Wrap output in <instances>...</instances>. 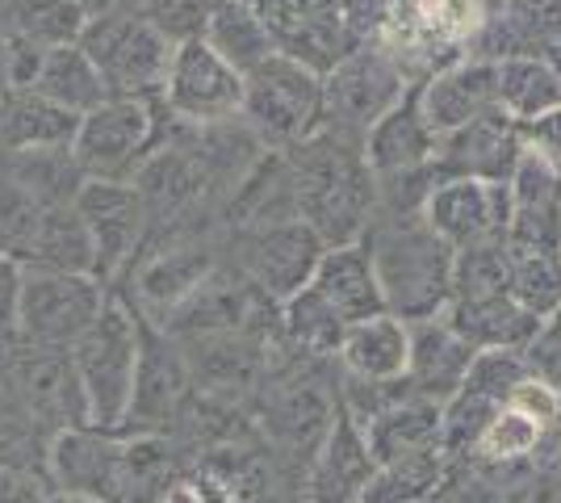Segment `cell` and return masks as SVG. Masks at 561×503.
Returning <instances> with one entry per match:
<instances>
[{
    "mask_svg": "<svg viewBox=\"0 0 561 503\" xmlns=\"http://www.w3.org/2000/svg\"><path fill=\"white\" fill-rule=\"evenodd\" d=\"M294 185V206L306 227L328 243H360L377 218V181L356 139L314 130L306 144L280 151Z\"/></svg>",
    "mask_w": 561,
    "mask_h": 503,
    "instance_id": "cell-1",
    "label": "cell"
},
{
    "mask_svg": "<svg viewBox=\"0 0 561 503\" xmlns=\"http://www.w3.org/2000/svg\"><path fill=\"white\" fill-rule=\"evenodd\" d=\"M386 315L402 323L440 319L453 302V248L423 215H377L365 231Z\"/></svg>",
    "mask_w": 561,
    "mask_h": 503,
    "instance_id": "cell-2",
    "label": "cell"
},
{
    "mask_svg": "<svg viewBox=\"0 0 561 503\" xmlns=\"http://www.w3.org/2000/svg\"><path fill=\"white\" fill-rule=\"evenodd\" d=\"M302 365L306 357H294L289 365L273 357L268 378L256 390V428L280 461L302 466L306 475V466L319 457L340 420V399L319 374Z\"/></svg>",
    "mask_w": 561,
    "mask_h": 503,
    "instance_id": "cell-3",
    "label": "cell"
},
{
    "mask_svg": "<svg viewBox=\"0 0 561 503\" xmlns=\"http://www.w3.org/2000/svg\"><path fill=\"white\" fill-rule=\"evenodd\" d=\"M139 344L142 319L110 289V302H105L101 319L68 348L71 365H76V378H80L84 399H89L93 428H126V411H130V395H135V374H139Z\"/></svg>",
    "mask_w": 561,
    "mask_h": 503,
    "instance_id": "cell-4",
    "label": "cell"
},
{
    "mask_svg": "<svg viewBox=\"0 0 561 503\" xmlns=\"http://www.w3.org/2000/svg\"><path fill=\"white\" fill-rule=\"evenodd\" d=\"M80 50L96 64L110 96H130V101H156L164 93L168 64H172V43L156 25L142 18L139 4H114L105 13H93Z\"/></svg>",
    "mask_w": 561,
    "mask_h": 503,
    "instance_id": "cell-5",
    "label": "cell"
},
{
    "mask_svg": "<svg viewBox=\"0 0 561 503\" xmlns=\"http://www.w3.org/2000/svg\"><path fill=\"white\" fill-rule=\"evenodd\" d=\"M218 264H222V231L160 236V240H147L139 261L130 264L110 289L139 319L164 328L168 315L176 311L185 298H193V289L202 286Z\"/></svg>",
    "mask_w": 561,
    "mask_h": 503,
    "instance_id": "cell-6",
    "label": "cell"
},
{
    "mask_svg": "<svg viewBox=\"0 0 561 503\" xmlns=\"http://www.w3.org/2000/svg\"><path fill=\"white\" fill-rule=\"evenodd\" d=\"M243 126L264 151H289L323 126V76L273 50L260 68L243 76Z\"/></svg>",
    "mask_w": 561,
    "mask_h": 503,
    "instance_id": "cell-7",
    "label": "cell"
},
{
    "mask_svg": "<svg viewBox=\"0 0 561 503\" xmlns=\"http://www.w3.org/2000/svg\"><path fill=\"white\" fill-rule=\"evenodd\" d=\"M415 80L402 72L390 50L365 38L323 76V130L344 139H365L394 110Z\"/></svg>",
    "mask_w": 561,
    "mask_h": 503,
    "instance_id": "cell-8",
    "label": "cell"
},
{
    "mask_svg": "<svg viewBox=\"0 0 561 503\" xmlns=\"http://www.w3.org/2000/svg\"><path fill=\"white\" fill-rule=\"evenodd\" d=\"M323 252H328V243L319 240L302 218L222 231V256H227L268 302H285V298H294L298 289L310 286V277H314V268L323 261Z\"/></svg>",
    "mask_w": 561,
    "mask_h": 503,
    "instance_id": "cell-9",
    "label": "cell"
},
{
    "mask_svg": "<svg viewBox=\"0 0 561 503\" xmlns=\"http://www.w3.org/2000/svg\"><path fill=\"white\" fill-rule=\"evenodd\" d=\"M110 302V286L93 273L22 268L18 335L38 348H71Z\"/></svg>",
    "mask_w": 561,
    "mask_h": 503,
    "instance_id": "cell-10",
    "label": "cell"
},
{
    "mask_svg": "<svg viewBox=\"0 0 561 503\" xmlns=\"http://www.w3.org/2000/svg\"><path fill=\"white\" fill-rule=\"evenodd\" d=\"M156 101L110 96L84 114L71 139V156L84 172V181H135L142 160L156 151Z\"/></svg>",
    "mask_w": 561,
    "mask_h": 503,
    "instance_id": "cell-11",
    "label": "cell"
},
{
    "mask_svg": "<svg viewBox=\"0 0 561 503\" xmlns=\"http://www.w3.org/2000/svg\"><path fill=\"white\" fill-rule=\"evenodd\" d=\"M160 101H164V110L176 122L206 130V126L239 118V110H243V76L234 72L206 38H193V43H181L172 50Z\"/></svg>",
    "mask_w": 561,
    "mask_h": 503,
    "instance_id": "cell-12",
    "label": "cell"
},
{
    "mask_svg": "<svg viewBox=\"0 0 561 503\" xmlns=\"http://www.w3.org/2000/svg\"><path fill=\"white\" fill-rule=\"evenodd\" d=\"M4 390L18 395L50 432L93 428L89 399L76 378L68 348H38L18 335V344L9 348V361H4Z\"/></svg>",
    "mask_w": 561,
    "mask_h": 503,
    "instance_id": "cell-13",
    "label": "cell"
},
{
    "mask_svg": "<svg viewBox=\"0 0 561 503\" xmlns=\"http://www.w3.org/2000/svg\"><path fill=\"white\" fill-rule=\"evenodd\" d=\"M76 215L84 218L96 248V277L114 286L139 261L151 240V215L130 181H89L76 197Z\"/></svg>",
    "mask_w": 561,
    "mask_h": 503,
    "instance_id": "cell-14",
    "label": "cell"
},
{
    "mask_svg": "<svg viewBox=\"0 0 561 503\" xmlns=\"http://www.w3.org/2000/svg\"><path fill=\"white\" fill-rule=\"evenodd\" d=\"M427 227L440 240L461 252L473 243L507 240V222H512V193L507 185H491V181H466V176H448L440 181L427 206H423Z\"/></svg>",
    "mask_w": 561,
    "mask_h": 503,
    "instance_id": "cell-15",
    "label": "cell"
},
{
    "mask_svg": "<svg viewBox=\"0 0 561 503\" xmlns=\"http://www.w3.org/2000/svg\"><path fill=\"white\" fill-rule=\"evenodd\" d=\"M188 395H193V382H188L185 357H181L176 340L142 319L139 374H135V395H130L122 436H130V432H168L176 424L181 408L188 403Z\"/></svg>",
    "mask_w": 561,
    "mask_h": 503,
    "instance_id": "cell-16",
    "label": "cell"
},
{
    "mask_svg": "<svg viewBox=\"0 0 561 503\" xmlns=\"http://www.w3.org/2000/svg\"><path fill=\"white\" fill-rule=\"evenodd\" d=\"M50 487L59 495L96 503H126L122 432L68 428L50 445Z\"/></svg>",
    "mask_w": 561,
    "mask_h": 503,
    "instance_id": "cell-17",
    "label": "cell"
},
{
    "mask_svg": "<svg viewBox=\"0 0 561 503\" xmlns=\"http://www.w3.org/2000/svg\"><path fill=\"white\" fill-rule=\"evenodd\" d=\"M524 156V139H519V126H515L499 105L491 114L473 118L469 126L445 135L436 144V176H466V181H491V185H507V176L515 172Z\"/></svg>",
    "mask_w": 561,
    "mask_h": 503,
    "instance_id": "cell-18",
    "label": "cell"
},
{
    "mask_svg": "<svg viewBox=\"0 0 561 503\" xmlns=\"http://www.w3.org/2000/svg\"><path fill=\"white\" fill-rule=\"evenodd\" d=\"M420 105L436 139H445L453 130L469 126L473 118L491 114L499 105L494 64L482 55H461L445 68H436L432 76L420 80Z\"/></svg>",
    "mask_w": 561,
    "mask_h": 503,
    "instance_id": "cell-19",
    "label": "cell"
},
{
    "mask_svg": "<svg viewBox=\"0 0 561 503\" xmlns=\"http://www.w3.org/2000/svg\"><path fill=\"white\" fill-rule=\"evenodd\" d=\"M377 461L365 445V432L340 411L335 428L319 457L302 475V503H365V487L374 479Z\"/></svg>",
    "mask_w": 561,
    "mask_h": 503,
    "instance_id": "cell-20",
    "label": "cell"
},
{
    "mask_svg": "<svg viewBox=\"0 0 561 503\" xmlns=\"http://www.w3.org/2000/svg\"><path fill=\"white\" fill-rule=\"evenodd\" d=\"M436 144L440 139L432 135V126L423 118L420 84H411L394 110L360 139V156H365V164L374 172V181H386V176H398V172L432 168Z\"/></svg>",
    "mask_w": 561,
    "mask_h": 503,
    "instance_id": "cell-21",
    "label": "cell"
},
{
    "mask_svg": "<svg viewBox=\"0 0 561 503\" xmlns=\"http://www.w3.org/2000/svg\"><path fill=\"white\" fill-rule=\"evenodd\" d=\"M478 357V348H469L461 335L448 328L445 319H423L411 323V361H407V382L411 390L445 408L448 399L466 386L469 365Z\"/></svg>",
    "mask_w": 561,
    "mask_h": 503,
    "instance_id": "cell-22",
    "label": "cell"
},
{
    "mask_svg": "<svg viewBox=\"0 0 561 503\" xmlns=\"http://www.w3.org/2000/svg\"><path fill=\"white\" fill-rule=\"evenodd\" d=\"M440 319L466 340L469 348H478V353H491V348L528 353L540 340V332H545V323H540L537 315H528L515 298H507V294H499V298H478V302L453 298Z\"/></svg>",
    "mask_w": 561,
    "mask_h": 503,
    "instance_id": "cell-23",
    "label": "cell"
},
{
    "mask_svg": "<svg viewBox=\"0 0 561 503\" xmlns=\"http://www.w3.org/2000/svg\"><path fill=\"white\" fill-rule=\"evenodd\" d=\"M407 361H411V323H402L398 315H374L352 323L335 353L340 374L360 382H398L407 378Z\"/></svg>",
    "mask_w": 561,
    "mask_h": 503,
    "instance_id": "cell-24",
    "label": "cell"
},
{
    "mask_svg": "<svg viewBox=\"0 0 561 503\" xmlns=\"http://www.w3.org/2000/svg\"><path fill=\"white\" fill-rule=\"evenodd\" d=\"M310 286L323 294V302H331L335 315H340L348 328L360 323V319L386 315L381 286H377L374 261H369V248H365V243L328 248L319 268H314V277H310Z\"/></svg>",
    "mask_w": 561,
    "mask_h": 503,
    "instance_id": "cell-25",
    "label": "cell"
},
{
    "mask_svg": "<svg viewBox=\"0 0 561 503\" xmlns=\"http://www.w3.org/2000/svg\"><path fill=\"white\" fill-rule=\"evenodd\" d=\"M0 176L9 185L38 202L43 210H59V206H76L80 190L89 185L84 172L76 164L71 147H43V151H4L0 156Z\"/></svg>",
    "mask_w": 561,
    "mask_h": 503,
    "instance_id": "cell-26",
    "label": "cell"
},
{
    "mask_svg": "<svg viewBox=\"0 0 561 503\" xmlns=\"http://www.w3.org/2000/svg\"><path fill=\"white\" fill-rule=\"evenodd\" d=\"M89 18L80 0H0V38L38 50L76 47Z\"/></svg>",
    "mask_w": 561,
    "mask_h": 503,
    "instance_id": "cell-27",
    "label": "cell"
},
{
    "mask_svg": "<svg viewBox=\"0 0 561 503\" xmlns=\"http://www.w3.org/2000/svg\"><path fill=\"white\" fill-rule=\"evenodd\" d=\"M494 89L499 110L524 126L561 105V68L545 55H512L494 64Z\"/></svg>",
    "mask_w": 561,
    "mask_h": 503,
    "instance_id": "cell-28",
    "label": "cell"
},
{
    "mask_svg": "<svg viewBox=\"0 0 561 503\" xmlns=\"http://www.w3.org/2000/svg\"><path fill=\"white\" fill-rule=\"evenodd\" d=\"M80 118L50 105L38 93L0 96V156L4 151H43V147H71Z\"/></svg>",
    "mask_w": 561,
    "mask_h": 503,
    "instance_id": "cell-29",
    "label": "cell"
},
{
    "mask_svg": "<svg viewBox=\"0 0 561 503\" xmlns=\"http://www.w3.org/2000/svg\"><path fill=\"white\" fill-rule=\"evenodd\" d=\"M277 323L285 348L306 361H335L344 332H348V323L335 315L331 302H323V294L314 286L298 289L294 298L277 302Z\"/></svg>",
    "mask_w": 561,
    "mask_h": 503,
    "instance_id": "cell-30",
    "label": "cell"
},
{
    "mask_svg": "<svg viewBox=\"0 0 561 503\" xmlns=\"http://www.w3.org/2000/svg\"><path fill=\"white\" fill-rule=\"evenodd\" d=\"M22 268H50V273H93L96 277V248L93 236L84 227V218L76 215V206L43 210L38 231L25 248Z\"/></svg>",
    "mask_w": 561,
    "mask_h": 503,
    "instance_id": "cell-31",
    "label": "cell"
},
{
    "mask_svg": "<svg viewBox=\"0 0 561 503\" xmlns=\"http://www.w3.org/2000/svg\"><path fill=\"white\" fill-rule=\"evenodd\" d=\"M360 432H365V445L377 466L390 457L415 454V449H436L440 445V408L420 395H407L390 411L369 420Z\"/></svg>",
    "mask_w": 561,
    "mask_h": 503,
    "instance_id": "cell-32",
    "label": "cell"
},
{
    "mask_svg": "<svg viewBox=\"0 0 561 503\" xmlns=\"http://www.w3.org/2000/svg\"><path fill=\"white\" fill-rule=\"evenodd\" d=\"M30 93L47 96L50 105H59V110H68L76 118H84V114H93L96 105H105L110 93H105V80L96 72V64L76 47H55L47 50V59H43V72L34 80V89Z\"/></svg>",
    "mask_w": 561,
    "mask_h": 503,
    "instance_id": "cell-33",
    "label": "cell"
},
{
    "mask_svg": "<svg viewBox=\"0 0 561 503\" xmlns=\"http://www.w3.org/2000/svg\"><path fill=\"white\" fill-rule=\"evenodd\" d=\"M202 38H206L239 76H248L252 68H260V64L277 50L252 0H218Z\"/></svg>",
    "mask_w": 561,
    "mask_h": 503,
    "instance_id": "cell-34",
    "label": "cell"
},
{
    "mask_svg": "<svg viewBox=\"0 0 561 503\" xmlns=\"http://www.w3.org/2000/svg\"><path fill=\"white\" fill-rule=\"evenodd\" d=\"M59 432H50L18 395L0 386V470H18L50 482V445Z\"/></svg>",
    "mask_w": 561,
    "mask_h": 503,
    "instance_id": "cell-35",
    "label": "cell"
},
{
    "mask_svg": "<svg viewBox=\"0 0 561 503\" xmlns=\"http://www.w3.org/2000/svg\"><path fill=\"white\" fill-rule=\"evenodd\" d=\"M448 479L445 449H415L381 461L365 487V503H427Z\"/></svg>",
    "mask_w": 561,
    "mask_h": 503,
    "instance_id": "cell-36",
    "label": "cell"
},
{
    "mask_svg": "<svg viewBox=\"0 0 561 503\" xmlns=\"http://www.w3.org/2000/svg\"><path fill=\"white\" fill-rule=\"evenodd\" d=\"M549 432L540 428L533 415H524L519 408H499L486 432L478 436L473 454H469L466 466H478V470H515V466H528L537 461L540 445H545Z\"/></svg>",
    "mask_w": 561,
    "mask_h": 503,
    "instance_id": "cell-37",
    "label": "cell"
},
{
    "mask_svg": "<svg viewBox=\"0 0 561 503\" xmlns=\"http://www.w3.org/2000/svg\"><path fill=\"white\" fill-rule=\"evenodd\" d=\"M512 282V248L507 240L473 243L453 256V298L478 302V298H499Z\"/></svg>",
    "mask_w": 561,
    "mask_h": 503,
    "instance_id": "cell-38",
    "label": "cell"
},
{
    "mask_svg": "<svg viewBox=\"0 0 561 503\" xmlns=\"http://www.w3.org/2000/svg\"><path fill=\"white\" fill-rule=\"evenodd\" d=\"M503 403H494L491 395L473 390V386H461L445 408H440V449H445L448 461H469L478 436L486 432L494 415H499Z\"/></svg>",
    "mask_w": 561,
    "mask_h": 503,
    "instance_id": "cell-39",
    "label": "cell"
},
{
    "mask_svg": "<svg viewBox=\"0 0 561 503\" xmlns=\"http://www.w3.org/2000/svg\"><path fill=\"white\" fill-rule=\"evenodd\" d=\"M507 298H515L540 323L561 307V256H540V252H512V282Z\"/></svg>",
    "mask_w": 561,
    "mask_h": 503,
    "instance_id": "cell-40",
    "label": "cell"
},
{
    "mask_svg": "<svg viewBox=\"0 0 561 503\" xmlns=\"http://www.w3.org/2000/svg\"><path fill=\"white\" fill-rule=\"evenodd\" d=\"M507 193L512 210H561V172L545 156L524 147L519 164L507 176Z\"/></svg>",
    "mask_w": 561,
    "mask_h": 503,
    "instance_id": "cell-41",
    "label": "cell"
},
{
    "mask_svg": "<svg viewBox=\"0 0 561 503\" xmlns=\"http://www.w3.org/2000/svg\"><path fill=\"white\" fill-rule=\"evenodd\" d=\"M533 378V361L528 353H512V348H491V353H478L473 365H469L466 386L491 395L494 403L507 408V399L515 395V386H524Z\"/></svg>",
    "mask_w": 561,
    "mask_h": 503,
    "instance_id": "cell-42",
    "label": "cell"
},
{
    "mask_svg": "<svg viewBox=\"0 0 561 503\" xmlns=\"http://www.w3.org/2000/svg\"><path fill=\"white\" fill-rule=\"evenodd\" d=\"M214 4L218 0H142V18L164 34L172 47L181 43H193L206 34V22H210Z\"/></svg>",
    "mask_w": 561,
    "mask_h": 503,
    "instance_id": "cell-43",
    "label": "cell"
},
{
    "mask_svg": "<svg viewBox=\"0 0 561 503\" xmlns=\"http://www.w3.org/2000/svg\"><path fill=\"white\" fill-rule=\"evenodd\" d=\"M432 503H503V487L491 475H482L478 466L448 461V479L440 482Z\"/></svg>",
    "mask_w": 561,
    "mask_h": 503,
    "instance_id": "cell-44",
    "label": "cell"
},
{
    "mask_svg": "<svg viewBox=\"0 0 561 503\" xmlns=\"http://www.w3.org/2000/svg\"><path fill=\"white\" fill-rule=\"evenodd\" d=\"M503 503H561L558 466H524L512 479H499Z\"/></svg>",
    "mask_w": 561,
    "mask_h": 503,
    "instance_id": "cell-45",
    "label": "cell"
},
{
    "mask_svg": "<svg viewBox=\"0 0 561 503\" xmlns=\"http://www.w3.org/2000/svg\"><path fill=\"white\" fill-rule=\"evenodd\" d=\"M507 408H519L524 415H533L545 432H553L561 424V399L540 382L537 374H533L524 386H515V395L507 399Z\"/></svg>",
    "mask_w": 561,
    "mask_h": 503,
    "instance_id": "cell-46",
    "label": "cell"
},
{
    "mask_svg": "<svg viewBox=\"0 0 561 503\" xmlns=\"http://www.w3.org/2000/svg\"><path fill=\"white\" fill-rule=\"evenodd\" d=\"M519 139H524L528 151L545 156V160L561 172V105L549 110V114H540V118L524 122V126H519Z\"/></svg>",
    "mask_w": 561,
    "mask_h": 503,
    "instance_id": "cell-47",
    "label": "cell"
},
{
    "mask_svg": "<svg viewBox=\"0 0 561 503\" xmlns=\"http://www.w3.org/2000/svg\"><path fill=\"white\" fill-rule=\"evenodd\" d=\"M18 302H22V268L0 256V340H18Z\"/></svg>",
    "mask_w": 561,
    "mask_h": 503,
    "instance_id": "cell-48",
    "label": "cell"
},
{
    "mask_svg": "<svg viewBox=\"0 0 561 503\" xmlns=\"http://www.w3.org/2000/svg\"><path fill=\"white\" fill-rule=\"evenodd\" d=\"M0 503H50V482L18 470H0Z\"/></svg>",
    "mask_w": 561,
    "mask_h": 503,
    "instance_id": "cell-49",
    "label": "cell"
},
{
    "mask_svg": "<svg viewBox=\"0 0 561 503\" xmlns=\"http://www.w3.org/2000/svg\"><path fill=\"white\" fill-rule=\"evenodd\" d=\"M528 361H533V374H537L540 382L549 386V390L561 399V348H558V344H545V340H537V344L528 348Z\"/></svg>",
    "mask_w": 561,
    "mask_h": 503,
    "instance_id": "cell-50",
    "label": "cell"
},
{
    "mask_svg": "<svg viewBox=\"0 0 561 503\" xmlns=\"http://www.w3.org/2000/svg\"><path fill=\"white\" fill-rule=\"evenodd\" d=\"M540 340H545V344H558V348H561V307L545 319V332H540Z\"/></svg>",
    "mask_w": 561,
    "mask_h": 503,
    "instance_id": "cell-51",
    "label": "cell"
},
{
    "mask_svg": "<svg viewBox=\"0 0 561 503\" xmlns=\"http://www.w3.org/2000/svg\"><path fill=\"white\" fill-rule=\"evenodd\" d=\"M9 93V43L0 38V96Z\"/></svg>",
    "mask_w": 561,
    "mask_h": 503,
    "instance_id": "cell-52",
    "label": "cell"
},
{
    "mask_svg": "<svg viewBox=\"0 0 561 503\" xmlns=\"http://www.w3.org/2000/svg\"><path fill=\"white\" fill-rule=\"evenodd\" d=\"M50 503H96V500H76V495H50Z\"/></svg>",
    "mask_w": 561,
    "mask_h": 503,
    "instance_id": "cell-53",
    "label": "cell"
},
{
    "mask_svg": "<svg viewBox=\"0 0 561 503\" xmlns=\"http://www.w3.org/2000/svg\"><path fill=\"white\" fill-rule=\"evenodd\" d=\"M427 503H432V500H427Z\"/></svg>",
    "mask_w": 561,
    "mask_h": 503,
    "instance_id": "cell-54",
    "label": "cell"
}]
</instances>
